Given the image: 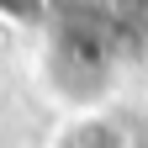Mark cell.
<instances>
[{"instance_id": "1", "label": "cell", "mask_w": 148, "mask_h": 148, "mask_svg": "<svg viewBox=\"0 0 148 148\" xmlns=\"http://www.w3.org/2000/svg\"><path fill=\"white\" fill-rule=\"evenodd\" d=\"M48 148H132V132H127V122L116 111L85 106V111H74V116L58 122V132H53Z\"/></svg>"}]
</instances>
